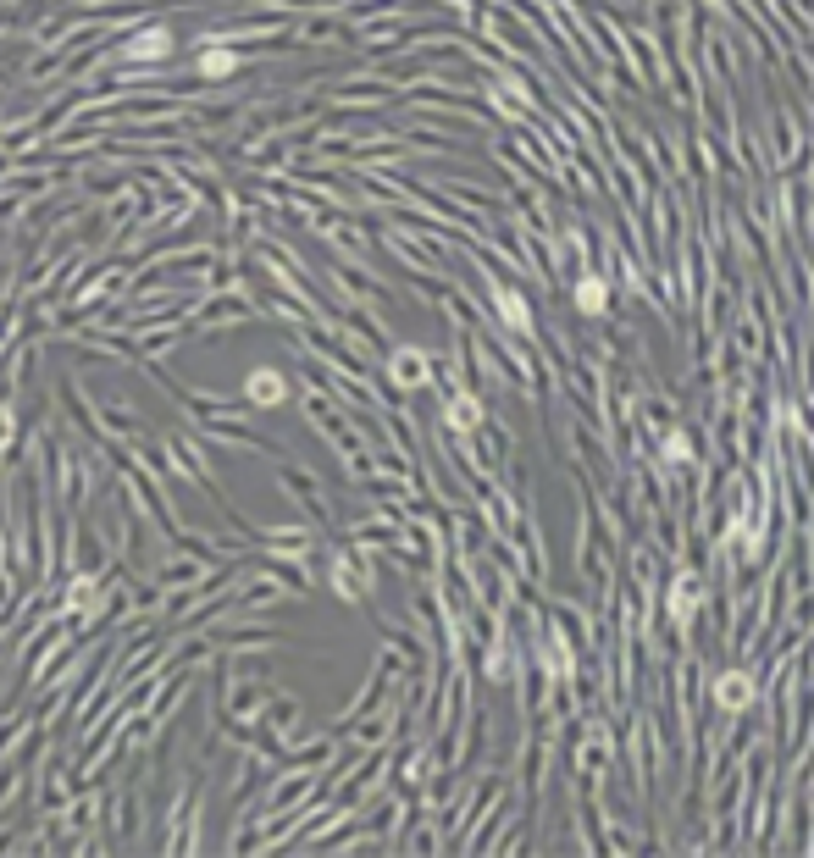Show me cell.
<instances>
[{
    "label": "cell",
    "mask_w": 814,
    "mask_h": 858,
    "mask_svg": "<svg viewBox=\"0 0 814 858\" xmlns=\"http://www.w3.org/2000/svg\"><path fill=\"white\" fill-rule=\"evenodd\" d=\"M244 394H250L255 399V405H266V410H272V405H283V399H288V382L283 377H277V371H250V382H244Z\"/></svg>",
    "instance_id": "cell-4"
},
{
    "label": "cell",
    "mask_w": 814,
    "mask_h": 858,
    "mask_svg": "<svg viewBox=\"0 0 814 858\" xmlns=\"http://www.w3.org/2000/svg\"><path fill=\"white\" fill-rule=\"evenodd\" d=\"M172 45H178V39H172L167 23H144L122 39V61H128V67H156V61H172Z\"/></svg>",
    "instance_id": "cell-1"
},
{
    "label": "cell",
    "mask_w": 814,
    "mask_h": 858,
    "mask_svg": "<svg viewBox=\"0 0 814 858\" xmlns=\"http://www.w3.org/2000/svg\"><path fill=\"white\" fill-rule=\"evenodd\" d=\"M493 299H499L504 322H510V327H521V333H527V327H532V316H527V299H515L510 288H493Z\"/></svg>",
    "instance_id": "cell-7"
},
{
    "label": "cell",
    "mask_w": 814,
    "mask_h": 858,
    "mask_svg": "<svg viewBox=\"0 0 814 858\" xmlns=\"http://www.w3.org/2000/svg\"><path fill=\"white\" fill-rule=\"evenodd\" d=\"M194 67H200V78H211V84H222V78H233V72L244 67V56H239V50H228V45H205Z\"/></svg>",
    "instance_id": "cell-3"
},
{
    "label": "cell",
    "mask_w": 814,
    "mask_h": 858,
    "mask_svg": "<svg viewBox=\"0 0 814 858\" xmlns=\"http://www.w3.org/2000/svg\"><path fill=\"white\" fill-rule=\"evenodd\" d=\"M443 421H449V427H460V432H466V427H477V421H482V405H471V399L460 394L455 405L443 410Z\"/></svg>",
    "instance_id": "cell-9"
},
{
    "label": "cell",
    "mask_w": 814,
    "mask_h": 858,
    "mask_svg": "<svg viewBox=\"0 0 814 858\" xmlns=\"http://www.w3.org/2000/svg\"><path fill=\"white\" fill-rule=\"evenodd\" d=\"M659 460H665V465H693L698 449H693V438H687V432H671V438L659 443Z\"/></svg>",
    "instance_id": "cell-6"
},
{
    "label": "cell",
    "mask_w": 814,
    "mask_h": 858,
    "mask_svg": "<svg viewBox=\"0 0 814 858\" xmlns=\"http://www.w3.org/2000/svg\"><path fill=\"white\" fill-rule=\"evenodd\" d=\"M715 704L726 709V715H748V709H754V676H748V670H726V676L715 681Z\"/></svg>",
    "instance_id": "cell-2"
},
{
    "label": "cell",
    "mask_w": 814,
    "mask_h": 858,
    "mask_svg": "<svg viewBox=\"0 0 814 858\" xmlns=\"http://www.w3.org/2000/svg\"><path fill=\"white\" fill-rule=\"evenodd\" d=\"M604 299H610V294H604V283H599V277H582V283H576V310H587V316H599V310H604Z\"/></svg>",
    "instance_id": "cell-8"
},
{
    "label": "cell",
    "mask_w": 814,
    "mask_h": 858,
    "mask_svg": "<svg viewBox=\"0 0 814 858\" xmlns=\"http://www.w3.org/2000/svg\"><path fill=\"white\" fill-rule=\"evenodd\" d=\"M394 377H399V388H416V382L427 377V360H421V349H399V355H394Z\"/></svg>",
    "instance_id": "cell-5"
}]
</instances>
